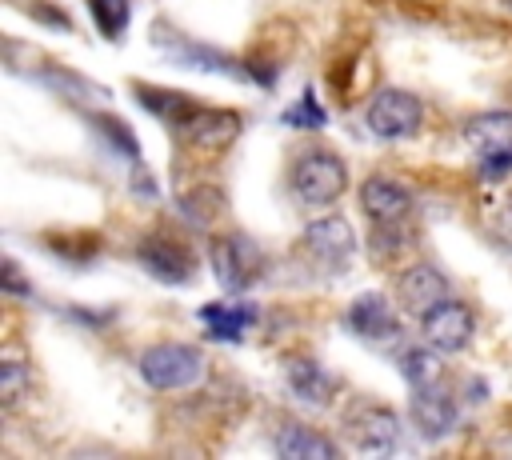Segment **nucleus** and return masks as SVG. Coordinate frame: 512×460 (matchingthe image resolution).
<instances>
[{
    "label": "nucleus",
    "instance_id": "nucleus-1",
    "mask_svg": "<svg viewBox=\"0 0 512 460\" xmlns=\"http://www.w3.org/2000/svg\"><path fill=\"white\" fill-rule=\"evenodd\" d=\"M348 188V164L328 152V148H308L304 156H296L292 164V192L312 204V208H324L332 200H340Z\"/></svg>",
    "mask_w": 512,
    "mask_h": 460
},
{
    "label": "nucleus",
    "instance_id": "nucleus-2",
    "mask_svg": "<svg viewBox=\"0 0 512 460\" xmlns=\"http://www.w3.org/2000/svg\"><path fill=\"white\" fill-rule=\"evenodd\" d=\"M464 144L476 152L484 180L512 172V112H480L464 124Z\"/></svg>",
    "mask_w": 512,
    "mask_h": 460
},
{
    "label": "nucleus",
    "instance_id": "nucleus-3",
    "mask_svg": "<svg viewBox=\"0 0 512 460\" xmlns=\"http://www.w3.org/2000/svg\"><path fill=\"white\" fill-rule=\"evenodd\" d=\"M140 376L156 392H176L192 388L204 376V356L192 344H152L140 356Z\"/></svg>",
    "mask_w": 512,
    "mask_h": 460
},
{
    "label": "nucleus",
    "instance_id": "nucleus-4",
    "mask_svg": "<svg viewBox=\"0 0 512 460\" xmlns=\"http://www.w3.org/2000/svg\"><path fill=\"white\" fill-rule=\"evenodd\" d=\"M212 268L228 292H244L264 276V252L244 232H228L212 240Z\"/></svg>",
    "mask_w": 512,
    "mask_h": 460
},
{
    "label": "nucleus",
    "instance_id": "nucleus-5",
    "mask_svg": "<svg viewBox=\"0 0 512 460\" xmlns=\"http://www.w3.org/2000/svg\"><path fill=\"white\" fill-rule=\"evenodd\" d=\"M424 120V108L412 92L404 88H380L368 104V128L380 136V140H404V136H416Z\"/></svg>",
    "mask_w": 512,
    "mask_h": 460
},
{
    "label": "nucleus",
    "instance_id": "nucleus-6",
    "mask_svg": "<svg viewBox=\"0 0 512 460\" xmlns=\"http://www.w3.org/2000/svg\"><path fill=\"white\" fill-rule=\"evenodd\" d=\"M472 332H476L472 308L460 304V300H452V296L440 300L436 308H428V312L420 316V336H424L436 352H444V356L468 348V344H472Z\"/></svg>",
    "mask_w": 512,
    "mask_h": 460
},
{
    "label": "nucleus",
    "instance_id": "nucleus-7",
    "mask_svg": "<svg viewBox=\"0 0 512 460\" xmlns=\"http://www.w3.org/2000/svg\"><path fill=\"white\" fill-rule=\"evenodd\" d=\"M348 432L360 452H392L400 444V416L384 404H360L348 412Z\"/></svg>",
    "mask_w": 512,
    "mask_h": 460
},
{
    "label": "nucleus",
    "instance_id": "nucleus-8",
    "mask_svg": "<svg viewBox=\"0 0 512 460\" xmlns=\"http://www.w3.org/2000/svg\"><path fill=\"white\" fill-rule=\"evenodd\" d=\"M304 252L316 260V264H332L340 268L352 252H356V232L344 216H320L304 228Z\"/></svg>",
    "mask_w": 512,
    "mask_h": 460
},
{
    "label": "nucleus",
    "instance_id": "nucleus-9",
    "mask_svg": "<svg viewBox=\"0 0 512 460\" xmlns=\"http://www.w3.org/2000/svg\"><path fill=\"white\" fill-rule=\"evenodd\" d=\"M136 260L164 284H184V280H192V268H196V256L172 236H148L136 248Z\"/></svg>",
    "mask_w": 512,
    "mask_h": 460
},
{
    "label": "nucleus",
    "instance_id": "nucleus-10",
    "mask_svg": "<svg viewBox=\"0 0 512 460\" xmlns=\"http://www.w3.org/2000/svg\"><path fill=\"white\" fill-rule=\"evenodd\" d=\"M348 328H352L360 340H368V344H396V340H400V320H396L392 304H388L384 296H376V292H364V296L352 300V308H348Z\"/></svg>",
    "mask_w": 512,
    "mask_h": 460
},
{
    "label": "nucleus",
    "instance_id": "nucleus-11",
    "mask_svg": "<svg viewBox=\"0 0 512 460\" xmlns=\"http://www.w3.org/2000/svg\"><path fill=\"white\" fill-rule=\"evenodd\" d=\"M360 208L372 224H400L412 212V192L392 176H368L360 184Z\"/></svg>",
    "mask_w": 512,
    "mask_h": 460
},
{
    "label": "nucleus",
    "instance_id": "nucleus-12",
    "mask_svg": "<svg viewBox=\"0 0 512 460\" xmlns=\"http://www.w3.org/2000/svg\"><path fill=\"white\" fill-rule=\"evenodd\" d=\"M240 116L232 108H200L188 124H180V136L204 152H224L240 136Z\"/></svg>",
    "mask_w": 512,
    "mask_h": 460
},
{
    "label": "nucleus",
    "instance_id": "nucleus-13",
    "mask_svg": "<svg viewBox=\"0 0 512 460\" xmlns=\"http://www.w3.org/2000/svg\"><path fill=\"white\" fill-rule=\"evenodd\" d=\"M396 300H400L408 312L424 316L428 308H436L440 300H448V280H444V272L432 268V264H412V268H404L400 280H396Z\"/></svg>",
    "mask_w": 512,
    "mask_h": 460
},
{
    "label": "nucleus",
    "instance_id": "nucleus-14",
    "mask_svg": "<svg viewBox=\"0 0 512 460\" xmlns=\"http://www.w3.org/2000/svg\"><path fill=\"white\" fill-rule=\"evenodd\" d=\"M412 420H416V428H420L428 440H440V436H448L452 424H456V404H452V396H448L440 384L412 388Z\"/></svg>",
    "mask_w": 512,
    "mask_h": 460
},
{
    "label": "nucleus",
    "instance_id": "nucleus-15",
    "mask_svg": "<svg viewBox=\"0 0 512 460\" xmlns=\"http://www.w3.org/2000/svg\"><path fill=\"white\" fill-rule=\"evenodd\" d=\"M272 448L284 460H336L340 456V448L328 436L312 432L308 424H280V432L272 436Z\"/></svg>",
    "mask_w": 512,
    "mask_h": 460
},
{
    "label": "nucleus",
    "instance_id": "nucleus-16",
    "mask_svg": "<svg viewBox=\"0 0 512 460\" xmlns=\"http://www.w3.org/2000/svg\"><path fill=\"white\" fill-rule=\"evenodd\" d=\"M284 376H288V388L308 404H328L336 396V376L328 368H320L316 360H308V356H288Z\"/></svg>",
    "mask_w": 512,
    "mask_h": 460
},
{
    "label": "nucleus",
    "instance_id": "nucleus-17",
    "mask_svg": "<svg viewBox=\"0 0 512 460\" xmlns=\"http://www.w3.org/2000/svg\"><path fill=\"white\" fill-rule=\"evenodd\" d=\"M136 96H140V104L152 112V116H160V120H168L172 128H180V124H188L204 104H196L192 96H184V92H172V88H152V84H140L136 88Z\"/></svg>",
    "mask_w": 512,
    "mask_h": 460
},
{
    "label": "nucleus",
    "instance_id": "nucleus-18",
    "mask_svg": "<svg viewBox=\"0 0 512 460\" xmlns=\"http://www.w3.org/2000/svg\"><path fill=\"white\" fill-rule=\"evenodd\" d=\"M200 320H204L208 336H216V340H240V332L256 320V308H248V304H232V300H220V304L200 308Z\"/></svg>",
    "mask_w": 512,
    "mask_h": 460
},
{
    "label": "nucleus",
    "instance_id": "nucleus-19",
    "mask_svg": "<svg viewBox=\"0 0 512 460\" xmlns=\"http://www.w3.org/2000/svg\"><path fill=\"white\" fill-rule=\"evenodd\" d=\"M400 372H404V380H408L412 388L440 384V376H444V368H440L432 344H428V348H404V356H400Z\"/></svg>",
    "mask_w": 512,
    "mask_h": 460
},
{
    "label": "nucleus",
    "instance_id": "nucleus-20",
    "mask_svg": "<svg viewBox=\"0 0 512 460\" xmlns=\"http://www.w3.org/2000/svg\"><path fill=\"white\" fill-rule=\"evenodd\" d=\"M28 392H32V376H28V368H24L20 360H4V364H0V408L12 412Z\"/></svg>",
    "mask_w": 512,
    "mask_h": 460
},
{
    "label": "nucleus",
    "instance_id": "nucleus-21",
    "mask_svg": "<svg viewBox=\"0 0 512 460\" xmlns=\"http://www.w3.org/2000/svg\"><path fill=\"white\" fill-rule=\"evenodd\" d=\"M88 8H92V20H96V28L108 36V40H116L124 28H128V0H88Z\"/></svg>",
    "mask_w": 512,
    "mask_h": 460
},
{
    "label": "nucleus",
    "instance_id": "nucleus-22",
    "mask_svg": "<svg viewBox=\"0 0 512 460\" xmlns=\"http://www.w3.org/2000/svg\"><path fill=\"white\" fill-rule=\"evenodd\" d=\"M180 204H184V216H192L196 224H212L216 212H220V204H224V196L216 188H192Z\"/></svg>",
    "mask_w": 512,
    "mask_h": 460
},
{
    "label": "nucleus",
    "instance_id": "nucleus-23",
    "mask_svg": "<svg viewBox=\"0 0 512 460\" xmlns=\"http://www.w3.org/2000/svg\"><path fill=\"white\" fill-rule=\"evenodd\" d=\"M408 228H404V220L400 224H376V232H372V260H388V256H396L400 248H408Z\"/></svg>",
    "mask_w": 512,
    "mask_h": 460
},
{
    "label": "nucleus",
    "instance_id": "nucleus-24",
    "mask_svg": "<svg viewBox=\"0 0 512 460\" xmlns=\"http://www.w3.org/2000/svg\"><path fill=\"white\" fill-rule=\"evenodd\" d=\"M484 224H488L492 236H500L504 244H512V192L488 200V208H484Z\"/></svg>",
    "mask_w": 512,
    "mask_h": 460
},
{
    "label": "nucleus",
    "instance_id": "nucleus-25",
    "mask_svg": "<svg viewBox=\"0 0 512 460\" xmlns=\"http://www.w3.org/2000/svg\"><path fill=\"white\" fill-rule=\"evenodd\" d=\"M96 128L120 148V152H128V156H136V136H132V128L128 124H120L116 116H96Z\"/></svg>",
    "mask_w": 512,
    "mask_h": 460
},
{
    "label": "nucleus",
    "instance_id": "nucleus-26",
    "mask_svg": "<svg viewBox=\"0 0 512 460\" xmlns=\"http://www.w3.org/2000/svg\"><path fill=\"white\" fill-rule=\"evenodd\" d=\"M48 244H52L60 256H72V260H88L92 252H100V232H84V240H80V244H76V240H56V236H52Z\"/></svg>",
    "mask_w": 512,
    "mask_h": 460
},
{
    "label": "nucleus",
    "instance_id": "nucleus-27",
    "mask_svg": "<svg viewBox=\"0 0 512 460\" xmlns=\"http://www.w3.org/2000/svg\"><path fill=\"white\" fill-rule=\"evenodd\" d=\"M284 120H288V124H296V128H300V124H312V128H320V124H324V112L316 108L312 92H304V100H300V104H296V108H292Z\"/></svg>",
    "mask_w": 512,
    "mask_h": 460
},
{
    "label": "nucleus",
    "instance_id": "nucleus-28",
    "mask_svg": "<svg viewBox=\"0 0 512 460\" xmlns=\"http://www.w3.org/2000/svg\"><path fill=\"white\" fill-rule=\"evenodd\" d=\"M28 16H32V20H40V24H52L56 32H68V28H72V20H68L64 12L48 8V4H32V8H28Z\"/></svg>",
    "mask_w": 512,
    "mask_h": 460
},
{
    "label": "nucleus",
    "instance_id": "nucleus-29",
    "mask_svg": "<svg viewBox=\"0 0 512 460\" xmlns=\"http://www.w3.org/2000/svg\"><path fill=\"white\" fill-rule=\"evenodd\" d=\"M4 292H28V284L20 280V268H16V260H4Z\"/></svg>",
    "mask_w": 512,
    "mask_h": 460
}]
</instances>
